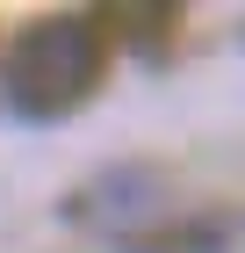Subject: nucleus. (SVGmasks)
Wrapping results in <instances>:
<instances>
[{
	"mask_svg": "<svg viewBox=\"0 0 245 253\" xmlns=\"http://www.w3.org/2000/svg\"><path fill=\"white\" fill-rule=\"evenodd\" d=\"M101 73H108V29L94 15H43L7 43L0 94L22 123H51V116H72L101 87Z\"/></svg>",
	"mask_w": 245,
	"mask_h": 253,
	"instance_id": "nucleus-1",
	"label": "nucleus"
},
{
	"mask_svg": "<svg viewBox=\"0 0 245 253\" xmlns=\"http://www.w3.org/2000/svg\"><path fill=\"white\" fill-rule=\"evenodd\" d=\"M108 15H115V29H130V37L151 51L159 37H173V15H180V7H108Z\"/></svg>",
	"mask_w": 245,
	"mask_h": 253,
	"instance_id": "nucleus-3",
	"label": "nucleus"
},
{
	"mask_svg": "<svg viewBox=\"0 0 245 253\" xmlns=\"http://www.w3.org/2000/svg\"><path fill=\"white\" fill-rule=\"evenodd\" d=\"M159 210H166V181L151 174V167H115V174L87 181V188L65 203L72 224H101V232H123V239H130L137 217H159Z\"/></svg>",
	"mask_w": 245,
	"mask_h": 253,
	"instance_id": "nucleus-2",
	"label": "nucleus"
}]
</instances>
